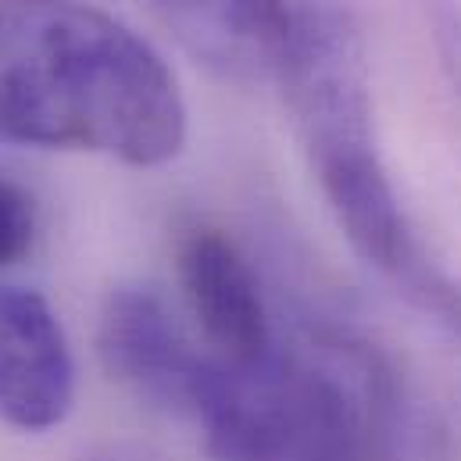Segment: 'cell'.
Masks as SVG:
<instances>
[{"label":"cell","instance_id":"cell-1","mask_svg":"<svg viewBox=\"0 0 461 461\" xmlns=\"http://www.w3.org/2000/svg\"><path fill=\"white\" fill-rule=\"evenodd\" d=\"M0 143L154 168L186 143V101L161 54L115 14L83 0H0Z\"/></svg>","mask_w":461,"mask_h":461},{"label":"cell","instance_id":"cell-2","mask_svg":"<svg viewBox=\"0 0 461 461\" xmlns=\"http://www.w3.org/2000/svg\"><path fill=\"white\" fill-rule=\"evenodd\" d=\"M276 79L350 247L419 312L461 337V283L429 258L415 236L375 143L368 61L357 22L337 4L294 7Z\"/></svg>","mask_w":461,"mask_h":461},{"label":"cell","instance_id":"cell-3","mask_svg":"<svg viewBox=\"0 0 461 461\" xmlns=\"http://www.w3.org/2000/svg\"><path fill=\"white\" fill-rule=\"evenodd\" d=\"M186 419L222 461H397L401 444L390 365L340 330L279 337L254 365L215 354Z\"/></svg>","mask_w":461,"mask_h":461},{"label":"cell","instance_id":"cell-4","mask_svg":"<svg viewBox=\"0 0 461 461\" xmlns=\"http://www.w3.org/2000/svg\"><path fill=\"white\" fill-rule=\"evenodd\" d=\"M104 368L136 397L186 419L212 365V350L179 322L154 286H118L101 312Z\"/></svg>","mask_w":461,"mask_h":461},{"label":"cell","instance_id":"cell-5","mask_svg":"<svg viewBox=\"0 0 461 461\" xmlns=\"http://www.w3.org/2000/svg\"><path fill=\"white\" fill-rule=\"evenodd\" d=\"M179 286L212 354L230 365L261 361L276 340V315L247 254L226 232L197 226L179 240Z\"/></svg>","mask_w":461,"mask_h":461},{"label":"cell","instance_id":"cell-6","mask_svg":"<svg viewBox=\"0 0 461 461\" xmlns=\"http://www.w3.org/2000/svg\"><path fill=\"white\" fill-rule=\"evenodd\" d=\"M76 404V361L50 301L25 286H0V422L43 433Z\"/></svg>","mask_w":461,"mask_h":461},{"label":"cell","instance_id":"cell-7","mask_svg":"<svg viewBox=\"0 0 461 461\" xmlns=\"http://www.w3.org/2000/svg\"><path fill=\"white\" fill-rule=\"evenodd\" d=\"M186 54L226 79H276L294 7L286 0H140Z\"/></svg>","mask_w":461,"mask_h":461},{"label":"cell","instance_id":"cell-8","mask_svg":"<svg viewBox=\"0 0 461 461\" xmlns=\"http://www.w3.org/2000/svg\"><path fill=\"white\" fill-rule=\"evenodd\" d=\"M36 240V208L32 197L0 176V268L22 261Z\"/></svg>","mask_w":461,"mask_h":461},{"label":"cell","instance_id":"cell-9","mask_svg":"<svg viewBox=\"0 0 461 461\" xmlns=\"http://www.w3.org/2000/svg\"><path fill=\"white\" fill-rule=\"evenodd\" d=\"M433 40L440 68L461 101V7L455 0H433Z\"/></svg>","mask_w":461,"mask_h":461},{"label":"cell","instance_id":"cell-10","mask_svg":"<svg viewBox=\"0 0 461 461\" xmlns=\"http://www.w3.org/2000/svg\"><path fill=\"white\" fill-rule=\"evenodd\" d=\"M97 461H143V458H129V455H104V458Z\"/></svg>","mask_w":461,"mask_h":461}]
</instances>
